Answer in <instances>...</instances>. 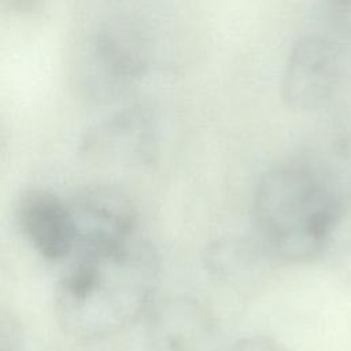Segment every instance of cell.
Listing matches in <instances>:
<instances>
[{"label": "cell", "instance_id": "obj_8", "mask_svg": "<svg viewBox=\"0 0 351 351\" xmlns=\"http://www.w3.org/2000/svg\"><path fill=\"white\" fill-rule=\"evenodd\" d=\"M317 32L340 45L351 43V0H317Z\"/></svg>", "mask_w": 351, "mask_h": 351}, {"label": "cell", "instance_id": "obj_5", "mask_svg": "<svg viewBox=\"0 0 351 351\" xmlns=\"http://www.w3.org/2000/svg\"><path fill=\"white\" fill-rule=\"evenodd\" d=\"M145 343L149 351H200L211 337L210 313L191 298H173L151 306Z\"/></svg>", "mask_w": 351, "mask_h": 351}, {"label": "cell", "instance_id": "obj_2", "mask_svg": "<svg viewBox=\"0 0 351 351\" xmlns=\"http://www.w3.org/2000/svg\"><path fill=\"white\" fill-rule=\"evenodd\" d=\"M251 218L255 241L266 255L307 263L329 247L340 221V200L318 166L289 162L262 174Z\"/></svg>", "mask_w": 351, "mask_h": 351}, {"label": "cell", "instance_id": "obj_4", "mask_svg": "<svg viewBox=\"0 0 351 351\" xmlns=\"http://www.w3.org/2000/svg\"><path fill=\"white\" fill-rule=\"evenodd\" d=\"M69 206L75 226L73 252L117 245L140 234L133 202L114 186L86 188Z\"/></svg>", "mask_w": 351, "mask_h": 351}, {"label": "cell", "instance_id": "obj_6", "mask_svg": "<svg viewBox=\"0 0 351 351\" xmlns=\"http://www.w3.org/2000/svg\"><path fill=\"white\" fill-rule=\"evenodd\" d=\"M18 215L22 232L43 258L58 261L71 255L75 226L69 203L52 192L34 189L21 199Z\"/></svg>", "mask_w": 351, "mask_h": 351}, {"label": "cell", "instance_id": "obj_1", "mask_svg": "<svg viewBox=\"0 0 351 351\" xmlns=\"http://www.w3.org/2000/svg\"><path fill=\"white\" fill-rule=\"evenodd\" d=\"M71 256L55 292L56 317L69 335L81 340L117 335L154 304L158 256L141 234Z\"/></svg>", "mask_w": 351, "mask_h": 351}, {"label": "cell", "instance_id": "obj_10", "mask_svg": "<svg viewBox=\"0 0 351 351\" xmlns=\"http://www.w3.org/2000/svg\"><path fill=\"white\" fill-rule=\"evenodd\" d=\"M0 351H21V350L8 335L0 333Z\"/></svg>", "mask_w": 351, "mask_h": 351}, {"label": "cell", "instance_id": "obj_3", "mask_svg": "<svg viewBox=\"0 0 351 351\" xmlns=\"http://www.w3.org/2000/svg\"><path fill=\"white\" fill-rule=\"evenodd\" d=\"M341 49L317 30L293 43L281 78V97L291 110L310 112L330 103L341 81Z\"/></svg>", "mask_w": 351, "mask_h": 351}, {"label": "cell", "instance_id": "obj_7", "mask_svg": "<svg viewBox=\"0 0 351 351\" xmlns=\"http://www.w3.org/2000/svg\"><path fill=\"white\" fill-rule=\"evenodd\" d=\"M254 254L248 245L233 240H222L208 251V267L221 278H240L252 269Z\"/></svg>", "mask_w": 351, "mask_h": 351}, {"label": "cell", "instance_id": "obj_9", "mask_svg": "<svg viewBox=\"0 0 351 351\" xmlns=\"http://www.w3.org/2000/svg\"><path fill=\"white\" fill-rule=\"evenodd\" d=\"M225 351H288V348L273 337L254 335L233 341Z\"/></svg>", "mask_w": 351, "mask_h": 351}]
</instances>
